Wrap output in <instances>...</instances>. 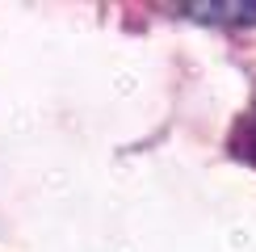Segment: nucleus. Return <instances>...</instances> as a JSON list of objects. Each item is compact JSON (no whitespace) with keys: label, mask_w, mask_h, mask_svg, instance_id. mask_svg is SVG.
<instances>
[{"label":"nucleus","mask_w":256,"mask_h":252,"mask_svg":"<svg viewBox=\"0 0 256 252\" xmlns=\"http://www.w3.org/2000/svg\"><path fill=\"white\" fill-rule=\"evenodd\" d=\"M198 21H256V4H189Z\"/></svg>","instance_id":"1"},{"label":"nucleus","mask_w":256,"mask_h":252,"mask_svg":"<svg viewBox=\"0 0 256 252\" xmlns=\"http://www.w3.org/2000/svg\"><path fill=\"white\" fill-rule=\"evenodd\" d=\"M240 156H248V160H256V110L244 118V126H240Z\"/></svg>","instance_id":"2"}]
</instances>
